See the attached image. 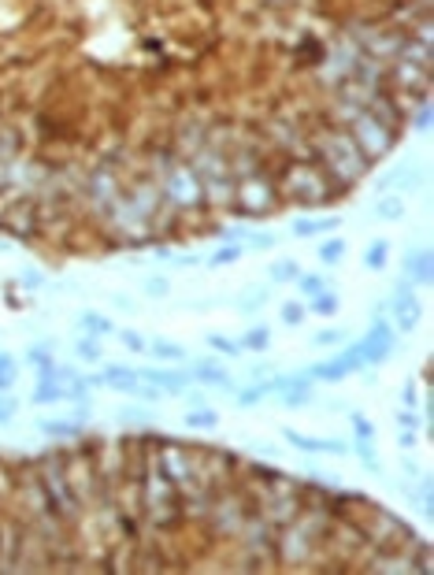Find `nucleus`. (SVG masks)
<instances>
[{
  "label": "nucleus",
  "mask_w": 434,
  "mask_h": 575,
  "mask_svg": "<svg viewBox=\"0 0 434 575\" xmlns=\"http://www.w3.org/2000/svg\"><path fill=\"white\" fill-rule=\"evenodd\" d=\"M319 156H323V164H327L334 175H338L342 182H360L364 175H367V156L356 149V141L345 134V130H331L327 138L319 141Z\"/></svg>",
  "instance_id": "f257e3e1"
},
{
  "label": "nucleus",
  "mask_w": 434,
  "mask_h": 575,
  "mask_svg": "<svg viewBox=\"0 0 434 575\" xmlns=\"http://www.w3.org/2000/svg\"><path fill=\"white\" fill-rule=\"evenodd\" d=\"M349 126H353V141H356V149L367 156V164H375L378 156H386L390 149H394V130H390L386 123H378V119L367 112H356L353 119H349Z\"/></svg>",
  "instance_id": "f03ea898"
},
{
  "label": "nucleus",
  "mask_w": 434,
  "mask_h": 575,
  "mask_svg": "<svg viewBox=\"0 0 434 575\" xmlns=\"http://www.w3.org/2000/svg\"><path fill=\"white\" fill-rule=\"evenodd\" d=\"M164 193L171 204L178 208H193V204L204 201V190H201V178L193 175L190 164L182 160H167V171H164Z\"/></svg>",
  "instance_id": "7ed1b4c3"
},
{
  "label": "nucleus",
  "mask_w": 434,
  "mask_h": 575,
  "mask_svg": "<svg viewBox=\"0 0 434 575\" xmlns=\"http://www.w3.org/2000/svg\"><path fill=\"white\" fill-rule=\"evenodd\" d=\"M286 193L294 201H323L327 193H323V182H319V175L312 167H294V178L286 175Z\"/></svg>",
  "instance_id": "20e7f679"
},
{
  "label": "nucleus",
  "mask_w": 434,
  "mask_h": 575,
  "mask_svg": "<svg viewBox=\"0 0 434 575\" xmlns=\"http://www.w3.org/2000/svg\"><path fill=\"white\" fill-rule=\"evenodd\" d=\"M137 378L160 386V394H171V397H182V394H186V386L193 383L190 372H160V367H141Z\"/></svg>",
  "instance_id": "39448f33"
},
{
  "label": "nucleus",
  "mask_w": 434,
  "mask_h": 575,
  "mask_svg": "<svg viewBox=\"0 0 434 575\" xmlns=\"http://www.w3.org/2000/svg\"><path fill=\"white\" fill-rule=\"evenodd\" d=\"M0 226H4V231H12V234L30 238V234H34V204H30V201L12 204V208L4 212V219H0Z\"/></svg>",
  "instance_id": "423d86ee"
},
{
  "label": "nucleus",
  "mask_w": 434,
  "mask_h": 575,
  "mask_svg": "<svg viewBox=\"0 0 434 575\" xmlns=\"http://www.w3.org/2000/svg\"><path fill=\"white\" fill-rule=\"evenodd\" d=\"M390 312L397 316V331H416V323H419V301L416 294H405V297H394L390 301Z\"/></svg>",
  "instance_id": "0eeeda50"
},
{
  "label": "nucleus",
  "mask_w": 434,
  "mask_h": 575,
  "mask_svg": "<svg viewBox=\"0 0 434 575\" xmlns=\"http://www.w3.org/2000/svg\"><path fill=\"white\" fill-rule=\"evenodd\" d=\"M405 278L408 282H419V286H427V282L434 278V271H431V249H412V253L405 256Z\"/></svg>",
  "instance_id": "6e6552de"
},
{
  "label": "nucleus",
  "mask_w": 434,
  "mask_h": 575,
  "mask_svg": "<svg viewBox=\"0 0 434 575\" xmlns=\"http://www.w3.org/2000/svg\"><path fill=\"white\" fill-rule=\"evenodd\" d=\"M190 375L197 378L201 386H219L223 394H234V390H237V383H234V378L226 375L223 367H215V364H197V367H193Z\"/></svg>",
  "instance_id": "1a4fd4ad"
},
{
  "label": "nucleus",
  "mask_w": 434,
  "mask_h": 575,
  "mask_svg": "<svg viewBox=\"0 0 434 575\" xmlns=\"http://www.w3.org/2000/svg\"><path fill=\"white\" fill-rule=\"evenodd\" d=\"M312 383H342V378H349V367L342 364V356H334V360H323V364H312L308 372H305Z\"/></svg>",
  "instance_id": "9d476101"
},
{
  "label": "nucleus",
  "mask_w": 434,
  "mask_h": 575,
  "mask_svg": "<svg viewBox=\"0 0 434 575\" xmlns=\"http://www.w3.org/2000/svg\"><path fill=\"white\" fill-rule=\"evenodd\" d=\"M338 226H342L338 215H327V219H294V223H290V234H294V238H312V234L338 231Z\"/></svg>",
  "instance_id": "9b49d317"
},
{
  "label": "nucleus",
  "mask_w": 434,
  "mask_h": 575,
  "mask_svg": "<svg viewBox=\"0 0 434 575\" xmlns=\"http://www.w3.org/2000/svg\"><path fill=\"white\" fill-rule=\"evenodd\" d=\"M63 397V383L56 375H37V390H34V405H56Z\"/></svg>",
  "instance_id": "f8f14e48"
},
{
  "label": "nucleus",
  "mask_w": 434,
  "mask_h": 575,
  "mask_svg": "<svg viewBox=\"0 0 434 575\" xmlns=\"http://www.w3.org/2000/svg\"><path fill=\"white\" fill-rule=\"evenodd\" d=\"M375 219H383V223L405 219V197H397V193H386V197H378V201H375Z\"/></svg>",
  "instance_id": "ddd939ff"
},
{
  "label": "nucleus",
  "mask_w": 434,
  "mask_h": 575,
  "mask_svg": "<svg viewBox=\"0 0 434 575\" xmlns=\"http://www.w3.org/2000/svg\"><path fill=\"white\" fill-rule=\"evenodd\" d=\"M104 386H112V390H119V394H130V386L137 383V372L134 367H119V364H112V367H104Z\"/></svg>",
  "instance_id": "4468645a"
},
{
  "label": "nucleus",
  "mask_w": 434,
  "mask_h": 575,
  "mask_svg": "<svg viewBox=\"0 0 434 575\" xmlns=\"http://www.w3.org/2000/svg\"><path fill=\"white\" fill-rule=\"evenodd\" d=\"M63 472H45V490H49V497L56 501V508L63 516H71V494H67V486H63V479H60Z\"/></svg>",
  "instance_id": "2eb2a0df"
},
{
  "label": "nucleus",
  "mask_w": 434,
  "mask_h": 575,
  "mask_svg": "<svg viewBox=\"0 0 434 575\" xmlns=\"http://www.w3.org/2000/svg\"><path fill=\"white\" fill-rule=\"evenodd\" d=\"M356 349H360L364 364H383V360H390V353H394L397 345H394V342H372V338H360V342H356Z\"/></svg>",
  "instance_id": "dca6fc26"
},
{
  "label": "nucleus",
  "mask_w": 434,
  "mask_h": 575,
  "mask_svg": "<svg viewBox=\"0 0 434 575\" xmlns=\"http://www.w3.org/2000/svg\"><path fill=\"white\" fill-rule=\"evenodd\" d=\"M30 367H34L37 375H56V356H52V345H34V349L26 353Z\"/></svg>",
  "instance_id": "f3484780"
},
{
  "label": "nucleus",
  "mask_w": 434,
  "mask_h": 575,
  "mask_svg": "<svg viewBox=\"0 0 434 575\" xmlns=\"http://www.w3.org/2000/svg\"><path fill=\"white\" fill-rule=\"evenodd\" d=\"M186 427H193V431H212V427H219V412L208 408V405L190 408V412H186Z\"/></svg>",
  "instance_id": "a211bd4d"
},
{
  "label": "nucleus",
  "mask_w": 434,
  "mask_h": 575,
  "mask_svg": "<svg viewBox=\"0 0 434 575\" xmlns=\"http://www.w3.org/2000/svg\"><path fill=\"white\" fill-rule=\"evenodd\" d=\"M338 308H342V297L334 294V290H323V294H316L308 301V312H316V316H338Z\"/></svg>",
  "instance_id": "6ab92c4d"
},
{
  "label": "nucleus",
  "mask_w": 434,
  "mask_h": 575,
  "mask_svg": "<svg viewBox=\"0 0 434 575\" xmlns=\"http://www.w3.org/2000/svg\"><path fill=\"white\" fill-rule=\"evenodd\" d=\"M264 397H271V386L260 383V378H256L253 386H245V390H234V401H237L242 408H253V405H260Z\"/></svg>",
  "instance_id": "aec40b11"
},
{
  "label": "nucleus",
  "mask_w": 434,
  "mask_h": 575,
  "mask_svg": "<svg viewBox=\"0 0 434 575\" xmlns=\"http://www.w3.org/2000/svg\"><path fill=\"white\" fill-rule=\"evenodd\" d=\"M149 353H153L156 360H164V364H178V360H186V349H182L178 342H164V338L149 345Z\"/></svg>",
  "instance_id": "412c9836"
},
{
  "label": "nucleus",
  "mask_w": 434,
  "mask_h": 575,
  "mask_svg": "<svg viewBox=\"0 0 434 575\" xmlns=\"http://www.w3.org/2000/svg\"><path fill=\"white\" fill-rule=\"evenodd\" d=\"M237 345H242V349H249V353H264L267 345H271V331L264 327V323H260V327H249L245 338L237 342Z\"/></svg>",
  "instance_id": "4be33fe9"
},
{
  "label": "nucleus",
  "mask_w": 434,
  "mask_h": 575,
  "mask_svg": "<svg viewBox=\"0 0 434 575\" xmlns=\"http://www.w3.org/2000/svg\"><path fill=\"white\" fill-rule=\"evenodd\" d=\"M41 431L52 435V438H78L82 435V423L78 419H74V423H67V419H45V423H41Z\"/></svg>",
  "instance_id": "5701e85b"
},
{
  "label": "nucleus",
  "mask_w": 434,
  "mask_h": 575,
  "mask_svg": "<svg viewBox=\"0 0 434 575\" xmlns=\"http://www.w3.org/2000/svg\"><path fill=\"white\" fill-rule=\"evenodd\" d=\"M78 327H85L90 334H115V323L108 319V316H101V312H82Z\"/></svg>",
  "instance_id": "b1692460"
},
{
  "label": "nucleus",
  "mask_w": 434,
  "mask_h": 575,
  "mask_svg": "<svg viewBox=\"0 0 434 575\" xmlns=\"http://www.w3.org/2000/svg\"><path fill=\"white\" fill-rule=\"evenodd\" d=\"M386 260H390V245L386 242H372V245L364 249V267L367 271H383Z\"/></svg>",
  "instance_id": "393cba45"
},
{
  "label": "nucleus",
  "mask_w": 434,
  "mask_h": 575,
  "mask_svg": "<svg viewBox=\"0 0 434 575\" xmlns=\"http://www.w3.org/2000/svg\"><path fill=\"white\" fill-rule=\"evenodd\" d=\"M297 278H301L297 260H275L271 264V282H297Z\"/></svg>",
  "instance_id": "a878e982"
},
{
  "label": "nucleus",
  "mask_w": 434,
  "mask_h": 575,
  "mask_svg": "<svg viewBox=\"0 0 434 575\" xmlns=\"http://www.w3.org/2000/svg\"><path fill=\"white\" fill-rule=\"evenodd\" d=\"M345 249H349V245H345V238H331V242H323V245H319V264L334 267V264L345 256Z\"/></svg>",
  "instance_id": "bb28decb"
},
{
  "label": "nucleus",
  "mask_w": 434,
  "mask_h": 575,
  "mask_svg": "<svg viewBox=\"0 0 434 575\" xmlns=\"http://www.w3.org/2000/svg\"><path fill=\"white\" fill-rule=\"evenodd\" d=\"M282 438L290 442V446H297V449H305V453H323V438H312V435H301V431H282Z\"/></svg>",
  "instance_id": "cd10ccee"
},
{
  "label": "nucleus",
  "mask_w": 434,
  "mask_h": 575,
  "mask_svg": "<svg viewBox=\"0 0 434 575\" xmlns=\"http://www.w3.org/2000/svg\"><path fill=\"white\" fill-rule=\"evenodd\" d=\"M349 449L364 460V468H372V472L383 468V460H378V457H375V449H372V438H356V442H349Z\"/></svg>",
  "instance_id": "c85d7f7f"
},
{
  "label": "nucleus",
  "mask_w": 434,
  "mask_h": 575,
  "mask_svg": "<svg viewBox=\"0 0 434 575\" xmlns=\"http://www.w3.org/2000/svg\"><path fill=\"white\" fill-rule=\"evenodd\" d=\"M364 338H372V342H394L397 345V334H394V323H386V316H378L372 319V327H367Z\"/></svg>",
  "instance_id": "c756f323"
},
{
  "label": "nucleus",
  "mask_w": 434,
  "mask_h": 575,
  "mask_svg": "<svg viewBox=\"0 0 434 575\" xmlns=\"http://www.w3.org/2000/svg\"><path fill=\"white\" fill-rule=\"evenodd\" d=\"M164 464H167V472H175V479H178V483L190 475V464H186V457H182L175 446H167V449H164Z\"/></svg>",
  "instance_id": "7c9ffc66"
},
{
  "label": "nucleus",
  "mask_w": 434,
  "mask_h": 575,
  "mask_svg": "<svg viewBox=\"0 0 434 575\" xmlns=\"http://www.w3.org/2000/svg\"><path fill=\"white\" fill-rule=\"evenodd\" d=\"M15 356L12 353H0V394H8V390L15 386Z\"/></svg>",
  "instance_id": "2f4dec72"
},
{
  "label": "nucleus",
  "mask_w": 434,
  "mask_h": 575,
  "mask_svg": "<svg viewBox=\"0 0 434 575\" xmlns=\"http://www.w3.org/2000/svg\"><path fill=\"white\" fill-rule=\"evenodd\" d=\"M297 290L305 297H316V294H323V290H331V282L323 278V275H305V271H301V278H297Z\"/></svg>",
  "instance_id": "473e14b6"
},
{
  "label": "nucleus",
  "mask_w": 434,
  "mask_h": 575,
  "mask_svg": "<svg viewBox=\"0 0 434 575\" xmlns=\"http://www.w3.org/2000/svg\"><path fill=\"white\" fill-rule=\"evenodd\" d=\"M242 253H245V249L242 245H223V249H215V253H212V260H208V264L212 267H226V264H237V260H242Z\"/></svg>",
  "instance_id": "72a5a7b5"
},
{
  "label": "nucleus",
  "mask_w": 434,
  "mask_h": 575,
  "mask_svg": "<svg viewBox=\"0 0 434 575\" xmlns=\"http://www.w3.org/2000/svg\"><path fill=\"white\" fill-rule=\"evenodd\" d=\"M278 316H282V323H290V327H301L305 316H308V305H301V301H286Z\"/></svg>",
  "instance_id": "f704fd0d"
},
{
  "label": "nucleus",
  "mask_w": 434,
  "mask_h": 575,
  "mask_svg": "<svg viewBox=\"0 0 434 575\" xmlns=\"http://www.w3.org/2000/svg\"><path fill=\"white\" fill-rule=\"evenodd\" d=\"M74 356H78V360H85V364H101V345H97L93 338H82L78 345H74Z\"/></svg>",
  "instance_id": "c9c22d12"
},
{
  "label": "nucleus",
  "mask_w": 434,
  "mask_h": 575,
  "mask_svg": "<svg viewBox=\"0 0 434 575\" xmlns=\"http://www.w3.org/2000/svg\"><path fill=\"white\" fill-rule=\"evenodd\" d=\"M349 423H353L356 438H375V423H372V419H364V412H353Z\"/></svg>",
  "instance_id": "e433bc0d"
},
{
  "label": "nucleus",
  "mask_w": 434,
  "mask_h": 575,
  "mask_svg": "<svg viewBox=\"0 0 434 575\" xmlns=\"http://www.w3.org/2000/svg\"><path fill=\"white\" fill-rule=\"evenodd\" d=\"M208 345H212L215 353H226V356H237V353H242V345H237V342H231V338H223V334H212V338H208Z\"/></svg>",
  "instance_id": "4c0bfd02"
},
{
  "label": "nucleus",
  "mask_w": 434,
  "mask_h": 575,
  "mask_svg": "<svg viewBox=\"0 0 434 575\" xmlns=\"http://www.w3.org/2000/svg\"><path fill=\"white\" fill-rule=\"evenodd\" d=\"M119 338H123V345H126L130 353H145V349H149V345H145V338H141L137 331H119Z\"/></svg>",
  "instance_id": "58836bf2"
},
{
  "label": "nucleus",
  "mask_w": 434,
  "mask_h": 575,
  "mask_svg": "<svg viewBox=\"0 0 434 575\" xmlns=\"http://www.w3.org/2000/svg\"><path fill=\"white\" fill-rule=\"evenodd\" d=\"M278 238L275 234H253L249 238V249H256V253H267V249H275Z\"/></svg>",
  "instance_id": "ea45409f"
},
{
  "label": "nucleus",
  "mask_w": 434,
  "mask_h": 575,
  "mask_svg": "<svg viewBox=\"0 0 434 575\" xmlns=\"http://www.w3.org/2000/svg\"><path fill=\"white\" fill-rule=\"evenodd\" d=\"M345 342V331H319V334H312V345H338Z\"/></svg>",
  "instance_id": "a19ab883"
},
{
  "label": "nucleus",
  "mask_w": 434,
  "mask_h": 575,
  "mask_svg": "<svg viewBox=\"0 0 434 575\" xmlns=\"http://www.w3.org/2000/svg\"><path fill=\"white\" fill-rule=\"evenodd\" d=\"M145 294H149V297H167V294H171V282H167V278H149V282H145Z\"/></svg>",
  "instance_id": "79ce46f5"
},
{
  "label": "nucleus",
  "mask_w": 434,
  "mask_h": 575,
  "mask_svg": "<svg viewBox=\"0 0 434 575\" xmlns=\"http://www.w3.org/2000/svg\"><path fill=\"white\" fill-rule=\"evenodd\" d=\"M323 453H331V457H345V453H349V442H345V438H323Z\"/></svg>",
  "instance_id": "37998d69"
},
{
  "label": "nucleus",
  "mask_w": 434,
  "mask_h": 575,
  "mask_svg": "<svg viewBox=\"0 0 434 575\" xmlns=\"http://www.w3.org/2000/svg\"><path fill=\"white\" fill-rule=\"evenodd\" d=\"M397 427L401 431H416V427H423V419L412 408H405V412H397Z\"/></svg>",
  "instance_id": "c03bdc74"
},
{
  "label": "nucleus",
  "mask_w": 434,
  "mask_h": 575,
  "mask_svg": "<svg viewBox=\"0 0 434 575\" xmlns=\"http://www.w3.org/2000/svg\"><path fill=\"white\" fill-rule=\"evenodd\" d=\"M264 301H267V297H264V290H260V294H249V297H245V301H242V305H237V308H242V312H256L260 305H264Z\"/></svg>",
  "instance_id": "a18cd8bd"
},
{
  "label": "nucleus",
  "mask_w": 434,
  "mask_h": 575,
  "mask_svg": "<svg viewBox=\"0 0 434 575\" xmlns=\"http://www.w3.org/2000/svg\"><path fill=\"white\" fill-rule=\"evenodd\" d=\"M15 416V401H8V397H0V423H8Z\"/></svg>",
  "instance_id": "49530a36"
},
{
  "label": "nucleus",
  "mask_w": 434,
  "mask_h": 575,
  "mask_svg": "<svg viewBox=\"0 0 434 575\" xmlns=\"http://www.w3.org/2000/svg\"><path fill=\"white\" fill-rule=\"evenodd\" d=\"M401 401H405L408 408H412V405H416V401H419V397H416V390H412V383H405V390H401Z\"/></svg>",
  "instance_id": "de8ad7c7"
},
{
  "label": "nucleus",
  "mask_w": 434,
  "mask_h": 575,
  "mask_svg": "<svg viewBox=\"0 0 434 575\" xmlns=\"http://www.w3.org/2000/svg\"><path fill=\"white\" fill-rule=\"evenodd\" d=\"M431 126V112H427V104L419 108V115H416V130H427Z\"/></svg>",
  "instance_id": "09e8293b"
},
{
  "label": "nucleus",
  "mask_w": 434,
  "mask_h": 575,
  "mask_svg": "<svg viewBox=\"0 0 434 575\" xmlns=\"http://www.w3.org/2000/svg\"><path fill=\"white\" fill-rule=\"evenodd\" d=\"M19 282H23L26 290H37V286H45V278H41V275H23Z\"/></svg>",
  "instance_id": "8fccbe9b"
},
{
  "label": "nucleus",
  "mask_w": 434,
  "mask_h": 575,
  "mask_svg": "<svg viewBox=\"0 0 434 575\" xmlns=\"http://www.w3.org/2000/svg\"><path fill=\"white\" fill-rule=\"evenodd\" d=\"M401 449H412V446H416V435H412V431H401Z\"/></svg>",
  "instance_id": "3c124183"
},
{
  "label": "nucleus",
  "mask_w": 434,
  "mask_h": 575,
  "mask_svg": "<svg viewBox=\"0 0 434 575\" xmlns=\"http://www.w3.org/2000/svg\"><path fill=\"white\" fill-rule=\"evenodd\" d=\"M115 305L123 308V312H134V301H130L126 294H115Z\"/></svg>",
  "instance_id": "603ef678"
},
{
  "label": "nucleus",
  "mask_w": 434,
  "mask_h": 575,
  "mask_svg": "<svg viewBox=\"0 0 434 575\" xmlns=\"http://www.w3.org/2000/svg\"><path fill=\"white\" fill-rule=\"evenodd\" d=\"M182 397H186L193 408H197V405H204V394H190V390H186V394H182Z\"/></svg>",
  "instance_id": "864d4df0"
}]
</instances>
